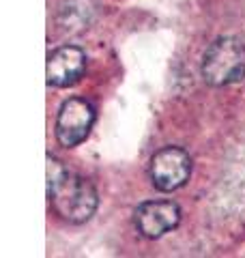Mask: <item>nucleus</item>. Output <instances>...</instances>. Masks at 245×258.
I'll list each match as a JSON object with an SVG mask.
<instances>
[{
	"mask_svg": "<svg viewBox=\"0 0 245 258\" xmlns=\"http://www.w3.org/2000/svg\"><path fill=\"white\" fill-rule=\"evenodd\" d=\"M47 198L56 215L69 224L88 222L99 205L95 185L52 155H47Z\"/></svg>",
	"mask_w": 245,
	"mask_h": 258,
	"instance_id": "nucleus-1",
	"label": "nucleus"
},
{
	"mask_svg": "<svg viewBox=\"0 0 245 258\" xmlns=\"http://www.w3.org/2000/svg\"><path fill=\"white\" fill-rule=\"evenodd\" d=\"M202 78L209 86L222 88L245 78V43L236 37H219L202 56Z\"/></svg>",
	"mask_w": 245,
	"mask_h": 258,
	"instance_id": "nucleus-2",
	"label": "nucleus"
},
{
	"mask_svg": "<svg viewBox=\"0 0 245 258\" xmlns=\"http://www.w3.org/2000/svg\"><path fill=\"white\" fill-rule=\"evenodd\" d=\"M95 118L97 112L91 101L82 97H69L67 101H63L58 116H56V140L67 149L78 147L88 138Z\"/></svg>",
	"mask_w": 245,
	"mask_h": 258,
	"instance_id": "nucleus-3",
	"label": "nucleus"
},
{
	"mask_svg": "<svg viewBox=\"0 0 245 258\" xmlns=\"http://www.w3.org/2000/svg\"><path fill=\"white\" fill-rule=\"evenodd\" d=\"M151 183L159 191H176L190 181L192 157L181 147H163L151 157Z\"/></svg>",
	"mask_w": 245,
	"mask_h": 258,
	"instance_id": "nucleus-4",
	"label": "nucleus"
},
{
	"mask_svg": "<svg viewBox=\"0 0 245 258\" xmlns=\"http://www.w3.org/2000/svg\"><path fill=\"white\" fill-rule=\"evenodd\" d=\"M134 224L144 239H159L181 224V207L172 200H144L134 211Z\"/></svg>",
	"mask_w": 245,
	"mask_h": 258,
	"instance_id": "nucleus-5",
	"label": "nucleus"
},
{
	"mask_svg": "<svg viewBox=\"0 0 245 258\" xmlns=\"http://www.w3.org/2000/svg\"><path fill=\"white\" fill-rule=\"evenodd\" d=\"M86 71V52L78 45H60L47 56V84L54 88H67L76 84Z\"/></svg>",
	"mask_w": 245,
	"mask_h": 258,
	"instance_id": "nucleus-6",
	"label": "nucleus"
}]
</instances>
